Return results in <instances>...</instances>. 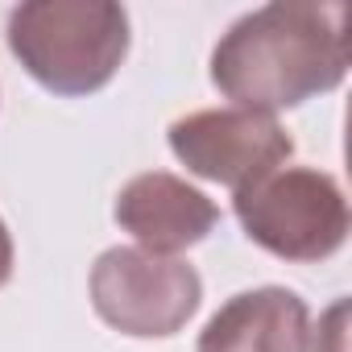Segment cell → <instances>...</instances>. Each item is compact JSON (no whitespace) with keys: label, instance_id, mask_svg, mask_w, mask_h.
<instances>
[{"label":"cell","instance_id":"5b68a950","mask_svg":"<svg viewBox=\"0 0 352 352\" xmlns=\"http://www.w3.org/2000/svg\"><path fill=\"white\" fill-rule=\"evenodd\" d=\"M170 153L191 174L208 183H224L232 191L257 183L294 153V137L278 124V116L249 108H204L187 112L166 133Z\"/></svg>","mask_w":352,"mask_h":352},{"label":"cell","instance_id":"277c9868","mask_svg":"<svg viewBox=\"0 0 352 352\" xmlns=\"http://www.w3.org/2000/svg\"><path fill=\"white\" fill-rule=\"evenodd\" d=\"M204 302V278L183 257H157L133 245L104 249L91 265L96 315L133 340L179 336Z\"/></svg>","mask_w":352,"mask_h":352},{"label":"cell","instance_id":"3957f363","mask_svg":"<svg viewBox=\"0 0 352 352\" xmlns=\"http://www.w3.org/2000/svg\"><path fill=\"white\" fill-rule=\"evenodd\" d=\"M245 236L282 261H327L348 241V199L336 174L315 166H278L232 191Z\"/></svg>","mask_w":352,"mask_h":352},{"label":"cell","instance_id":"8992f818","mask_svg":"<svg viewBox=\"0 0 352 352\" xmlns=\"http://www.w3.org/2000/svg\"><path fill=\"white\" fill-rule=\"evenodd\" d=\"M112 216L137 241V249L157 257H174L208 241V232L220 224V208L199 187L166 170H145L129 179L112 204Z\"/></svg>","mask_w":352,"mask_h":352},{"label":"cell","instance_id":"9c48e42d","mask_svg":"<svg viewBox=\"0 0 352 352\" xmlns=\"http://www.w3.org/2000/svg\"><path fill=\"white\" fill-rule=\"evenodd\" d=\"M13 261H17L13 232H9V224H5V220H0V286H9V278H13Z\"/></svg>","mask_w":352,"mask_h":352},{"label":"cell","instance_id":"ba28073f","mask_svg":"<svg viewBox=\"0 0 352 352\" xmlns=\"http://www.w3.org/2000/svg\"><path fill=\"white\" fill-rule=\"evenodd\" d=\"M344 319H348V302L340 298L323 319H319V327H315V352H344V340H348V331H344Z\"/></svg>","mask_w":352,"mask_h":352},{"label":"cell","instance_id":"52a82bcc","mask_svg":"<svg viewBox=\"0 0 352 352\" xmlns=\"http://www.w3.org/2000/svg\"><path fill=\"white\" fill-rule=\"evenodd\" d=\"M195 352H311V311L286 286L241 290L208 319Z\"/></svg>","mask_w":352,"mask_h":352},{"label":"cell","instance_id":"6da1fadb","mask_svg":"<svg viewBox=\"0 0 352 352\" xmlns=\"http://www.w3.org/2000/svg\"><path fill=\"white\" fill-rule=\"evenodd\" d=\"M348 75V9L315 0H274L212 50V83L232 108L278 116L311 96L336 91Z\"/></svg>","mask_w":352,"mask_h":352},{"label":"cell","instance_id":"7a4b0ae2","mask_svg":"<svg viewBox=\"0 0 352 352\" xmlns=\"http://www.w3.org/2000/svg\"><path fill=\"white\" fill-rule=\"evenodd\" d=\"M5 38L46 91L79 100L112 83L133 34L116 0H25L9 13Z\"/></svg>","mask_w":352,"mask_h":352}]
</instances>
